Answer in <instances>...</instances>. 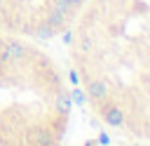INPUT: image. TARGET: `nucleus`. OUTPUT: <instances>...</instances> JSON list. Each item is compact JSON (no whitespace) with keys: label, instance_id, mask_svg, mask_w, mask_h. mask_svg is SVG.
<instances>
[{"label":"nucleus","instance_id":"7","mask_svg":"<svg viewBox=\"0 0 150 146\" xmlns=\"http://www.w3.org/2000/svg\"><path fill=\"white\" fill-rule=\"evenodd\" d=\"M54 104H56V108H59L61 113L70 111V97H68L66 92H56V99H54Z\"/></svg>","mask_w":150,"mask_h":146},{"label":"nucleus","instance_id":"2","mask_svg":"<svg viewBox=\"0 0 150 146\" xmlns=\"http://www.w3.org/2000/svg\"><path fill=\"white\" fill-rule=\"evenodd\" d=\"M101 115H103L105 125H110V127H122L124 125V111L115 104H105L101 108Z\"/></svg>","mask_w":150,"mask_h":146},{"label":"nucleus","instance_id":"5","mask_svg":"<svg viewBox=\"0 0 150 146\" xmlns=\"http://www.w3.org/2000/svg\"><path fill=\"white\" fill-rule=\"evenodd\" d=\"M30 35H35V38H40V40H49L52 35H56V31H54L49 24H45V21H42V24H38V26L33 28V33H30Z\"/></svg>","mask_w":150,"mask_h":146},{"label":"nucleus","instance_id":"6","mask_svg":"<svg viewBox=\"0 0 150 146\" xmlns=\"http://www.w3.org/2000/svg\"><path fill=\"white\" fill-rule=\"evenodd\" d=\"M77 47H80L82 52H91V49H94V35H91V33H82V35L77 38Z\"/></svg>","mask_w":150,"mask_h":146},{"label":"nucleus","instance_id":"3","mask_svg":"<svg viewBox=\"0 0 150 146\" xmlns=\"http://www.w3.org/2000/svg\"><path fill=\"white\" fill-rule=\"evenodd\" d=\"M0 45L7 49V54L12 57V61H21V59H26L28 47H26L21 40H16V38H5V40H0Z\"/></svg>","mask_w":150,"mask_h":146},{"label":"nucleus","instance_id":"11","mask_svg":"<svg viewBox=\"0 0 150 146\" xmlns=\"http://www.w3.org/2000/svg\"><path fill=\"white\" fill-rule=\"evenodd\" d=\"M96 2H101V5H103V2H108V0H96Z\"/></svg>","mask_w":150,"mask_h":146},{"label":"nucleus","instance_id":"9","mask_svg":"<svg viewBox=\"0 0 150 146\" xmlns=\"http://www.w3.org/2000/svg\"><path fill=\"white\" fill-rule=\"evenodd\" d=\"M66 2H68V5H70V7H73V9H77V7H80V5H82V0H66Z\"/></svg>","mask_w":150,"mask_h":146},{"label":"nucleus","instance_id":"4","mask_svg":"<svg viewBox=\"0 0 150 146\" xmlns=\"http://www.w3.org/2000/svg\"><path fill=\"white\" fill-rule=\"evenodd\" d=\"M45 24H49L54 31H61L63 24H66V14H61L59 9H54V7L49 5V12H47V16H45Z\"/></svg>","mask_w":150,"mask_h":146},{"label":"nucleus","instance_id":"10","mask_svg":"<svg viewBox=\"0 0 150 146\" xmlns=\"http://www.w3.org/2000/svg\"><path fill=\"white\" fill-rule=\"evenodd\" d=\"M145 33H148V40H150V26H148V31H145Z\"/></svg>","mask_w":150,"mask_h":146},{"label":"nucleus","instance_id":"1","mask_svg":"<svg viewBox=\"0 0 150 146\" xmlns=\"http://www.w3.org/2000/svg\"><path fill=\"white\" fill-rule=\"evenodd\" d=\"M108 92H110V87H108V82L103 78H94V80L87 82V97L91 101H105Z\"/></svg>","mask_w":150,"mask_h":146},{"label":"nucleus","instance_id":"8","mask_svg":"<svg viewBox=\"0 0 150 146\" xmlns=\"http://www.w3.org/2000/svg\"><path fill=\"white\" fill-rule=\"evenodd\" d=\"M35 141H38V146H49V144H52L49 130H38V132H35Z\"/></svg>","mask_w":150,"mask_h":146}]
</instances>
